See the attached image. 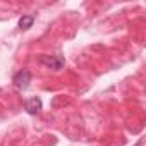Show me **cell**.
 <instances>
[{
  "mask_svg": "<svg viewBox=\"0 0 146 146\" xmlns=\"http://www.w3.org/2000/svg\"><path fill=\"white\" fill-rule=\"evenodd\" d=\"M12 83L19 88V90H26L31 83V72L28 69H23L19 72H16L14 78H12Z\"/></svg>",
  "mask_w": 146,
  "mask_h": 146,
  "instance_id": "cell-1",
  "label": "cell"
},
{
  "mask_svg": "<svg viewBox=\"0 0 146 146\" xmlns=\"http://www.w3.org/2000/svg\"><path fill=\"white\" fill-rule=\"evenodd\" d=\"M41 64L46 65L48 69H53V70H60L65 64V58L62 55H45L41 57Z\"/></svg>",
  "mask_w": 146,
  "mask_h": 146,
  "instance_id": "cell-2",
  "label": "cell"
},
{
  "mask_svg": "<svg viewBox=\"0 0 146 146\" xmlns=\"http://www.w3.org/2000/svg\"><path fill=\"white\" fill-rule=\"evenodd\" d=\"M41 100L38 98V96H33V98H29L28 102H26V112L29 113V115H36L40 110H41Z\"/></svg>",
  "mask_w": 146,
  "mask_h": 146,
  "instance_id": "cell-3",
  "label": "cell"
},
{
  "mask_svg": "<svg viewBox=\"0 0 146 146\" xmlns=\"http://www.w3.org/2000/svg\"><path fill=\"white\" fill-rule=\"evenodd\" d=\"M33 23H35V17L33 16H23L19 19V28L21 29H28V28L33 26Z\"/></svg>",
  "mask_w": 146,
  "mask_h": 146,
  "instance_id": "cell-4",
  "label": "cell"
}]
</instances>
